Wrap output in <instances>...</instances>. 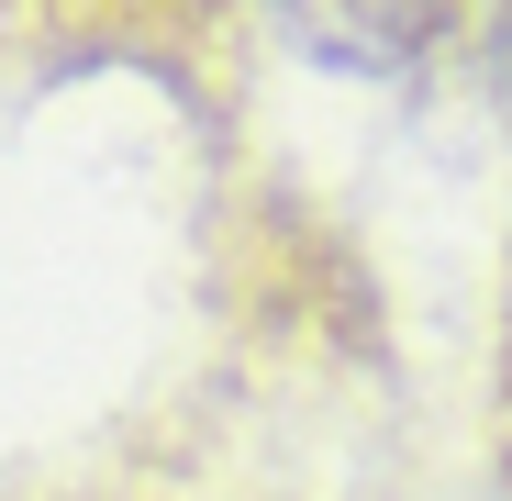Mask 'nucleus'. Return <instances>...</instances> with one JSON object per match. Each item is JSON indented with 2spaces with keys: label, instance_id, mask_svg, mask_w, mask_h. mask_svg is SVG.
I'll list each match as a JSON object with an SVG mask.
<instances>
[{
  "label": "nucleus",
  "instance_id": "obj_1",
  "mask_svg": "<svg viewBox=\"0 0 512 501\" xmlns=\"http://www.w3.org/2000/svg\"><path fill=\"white\" fill-rule=\"evenodd\" d=\"M279 34L312 45L323 67H346V78H401L423 67L457 23H468V0H268Z\"/></svg>",
  "mask_w": 512,
  "mask_h": 501
}]
</instances>
